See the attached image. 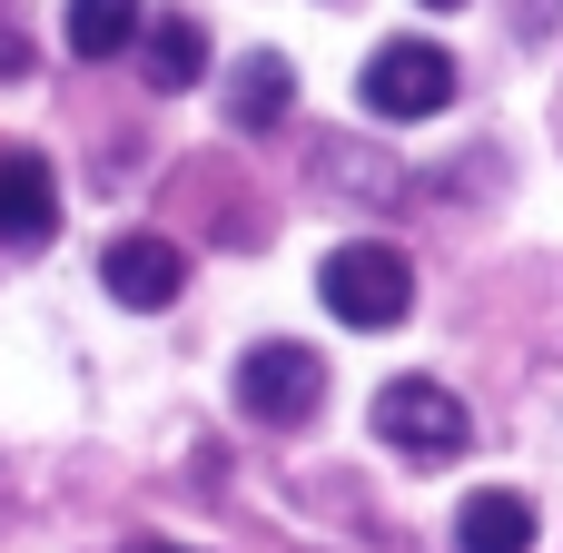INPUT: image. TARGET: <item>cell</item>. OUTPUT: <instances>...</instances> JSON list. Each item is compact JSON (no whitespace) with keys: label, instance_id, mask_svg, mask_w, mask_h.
<instances>
[{"label":"cell","instance_id":"6da1fadb","mask_svg":"<svg viewBox=\"0 0 563 553\" xmlns=\"http://www.w3.org/2000/svg\"><path fill=\"white\" fill-rule=\"evenodd\" d=\"M317 297H327L356 336H386V327L416 307V257L386 247V237H346V247L317 257Z\"/></svg>","mask_w":563,"mask_h":553},{"label":"cell","instance_id":"7a4b0ae2","mask_svg":"<svg viewBox=\"0 0 563 553\" xmlns=\"http://www.w3.org/2000/svg\"><path fill=\"white\" fill-rule=\"evenodd\" d=\"M376 435H386L406 465H455V455L475 445V416H465L455 386H435V376H396V386H376Z\"/></svg>","mask_w":563,"mask_h":553},{"label":"cell","instance_id":"3957f363","mask_svg":"<svg viewBox=\"0 0 563 553\" xmlns=\"http://www.w3.org/2000/svg\"><path fill=\"white\" fill-rule=\"evenodd\" d=\"M238 406L257 416V425H307L317 406H327V356L317 346H297V336H267V346H247L238 356Z\"/></svg>","mask_w":563,"mask_h":553},{"label":"cell","instance_id":"277c9868","mask_svg":"<svg viewBox=\"0 0 563 553\" xmlns=\"http://www.w3.org/2000/svg\"><path fill=\"white\" fill-rule=\"evenodd\" d=\"M356 99L376 109V119H435V109H455V59L435 49V40H386L366 69H356Z\"/></svg>","mask_w":563,"mask_h":553},{"label":"cell","instance_id":"5b68a950","mask_svg":"<svg viewBox=\"0 0 563 553\" xmlns=\"http://www.w3.org/2000/svg\"><path fill=\"white\" fill-rule=\"evenodd\" d=\"M99 287L148 317V307H168V297L188 287V257H178V237H148V228H139V237H109V247H99Z\"/></svg>","mask_w":563,"mask_h":553},{"label":"cell","instance_id":"8992f818","mask_svg":"<svg viewBox=\"0 0 563 553\" xmlns=\"http://www.w3.org/2000/svg\"><path fill=\"white\" fill-rule=\"evenodd\" d=\"M49 228H59V178H49V158L10 148L0 158V247H40Z\"/></svg>","mask_w":563,"mask_h":553},{"label":"cell","instance_id":"52a82bcc","mask_svg":"<svg viewBox=\"0 0 563 553\" xmlns=\"http://www.w3.org/2000/svg\"><path fill=\"white\" fill-rule=\"evenodd\" d=\"M455 553H534V505L505 495V485L465 495V515H455Z\"/></svg>","mask_w":563,"mask_h":553},{"label":"cell","instance_id":"ba28073f","mask_svg":"<svg viewBox=\"0 0 563 553\" xmlns=\"http://www.w3.org/2000/svg\"><path fill=\"white\" fill-rule=\"evenodd\" d=\"M139 69H148V89H188L208 69V20H188V10L139 20Z\"/></svg>","mask_w":563,"mask_h":553},{"label":"cell","instance_id":"9c48e42d","mask_svg":"<svg viewBox=\"0 0 563 553\" xmlns=\"http://www.w3.org/2000/svg\"><path fill=\"white\" fill-rule=\"evenodd\" d=\"M287 99H297V69H287L277 49H247V59L228 69V129H277Z\"/></svg>","mask_w":563,"mask_h":553},{"label":"cell","instance_id":"30bf717a","mask_svg":"<svg viewBox=\"0 0 563 553\" xmlns=\"http://www.w3.org/2000/svg\"><path fill=\"white\" fill-rule=\"evenodd\" d=\"M139 0H69V59H119L139 49Z\"/></svg>","mask_w":563,"mask_h":553},{"label":"cell","instance_id":"8fae6325","mask_svg":"<svg viewBox=\"0 0 563 553\" xmlns=\"http://www.w3.org/2000/svg\"><path fill=\"white\" fill-rule=\"evenodd\" d=\"M327 178H336L346 198H366V208H396V198H406V178H396L376 148H346V139H327Z\"/></svg>","mask_w":563,"mask_h":553},{"label":"cell","instance_id":"7c38bea8","mask_svg":"<svg viewBox=\"0 0 563 553\" xmlns=\"http://www.w3.org/2000/svg\"><path fill=\"white\" fill-rule=\"evenodd\" d=\"M129 553H178V544H129Z\"/></svg>","mask_w":563,"mask_h":553},{"label":"cell","instance_id":"4fadbf2b","mask_svg":"<svg viewBox=\"0 0 563 553\" xmlns=\"http://www.w3.org/2000/svg\"><path fill=\"white\" fill-rule=\"evenodd\" d=\"M435 10H455V0H435Z\"/></svg>","mask_w":563,"mask_h":553}]
</instances>
